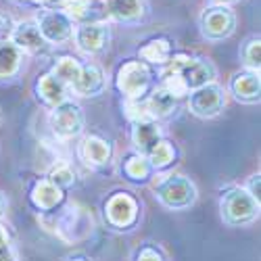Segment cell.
<instances>
[{
    "instance_id": "obj_33",
    "label": "cell",
    "mask_w": 261,
    "mask_h": 261,
    "mask_svg": "<svg viewBox=\"0 0 261 261\" xmlns=\"http://www.w3.org/2000/svg\"><path fill=\"white\" fill-rule=\"evenodd\" d=\"M65 261H92L88 255H84V253H73V255H69Z\"/></svg>"
},
{
    "instance_id": "obj_1",
    "label": "cell",
    "mask_w": 261,
    "mask_h": 261,
    "mask_svg": "<svg viewBox=\"0 0 261 261\" xmlns=\"http://www.w3.org/2000/svg\"><path fill=\"white\" fill-rule=\"evenodd\" d=\"M155 199L169 211H186L199 199V190L188 176L178 171H169L157 176L153 182Z\"/></svg>"
},
{
    "instance_id": "obj_13",
    "label": "cell",
    "mask_w": 261,
    "mask_h": 261,
    "mask_svg": "<svg viewBox=\"0 0 261 261\" xmlns=\"http://www.w3.org/2000/svg\"><path fill=\"white\" fill-rule=\"evenodd\" d=\"M77 155L86 165L105 167V165L111 163L113 144H111V140H107L98 134H88V136L82 138V142L77 146Z\"/></svg>"
},
{
    "instance_id": "obj_11",
    "label": "cell",
    "mask_w": 261,
    "mask_h": 261,
    "mask_svg": "<svg viewBox=\"0 0 261 261\" xmlns=\"http://www.w3.org/2000/svg\"><path fill=\"white\" fill-rule=\"evenodd\" d=\"M148 11V0H105L107 19L121 25H140Z\"/></svg>"
},
{
    "instance_id": "obj_17",
    "label": "cell",
    "mask_w": 261,
    "mask_h": 261,
    "mask_svg": "<svg viewBox=\"0 0 261 261\" xmlns=\"http://www.w3.org/2000/svg\"><path fill=\"white\" fill-rule=\"evenodd\" d=\"M63 197H65V192L55 186L50 180L46 178H40L32 184L30 188V201L32 205L38 209V211H55L61 203H63Z\"/></svg>"
},
{
    "instance_id": "obj_31",
    "label": "cell",
    "mask_w": 261,
    "mask_h": 261,
    "mask_svg": "<svg viewBox=\"0 0 261 261\" xmlns=\"http://www.w3.org/2000/svg\"><path fill=\"white\" fill-rule=\"evenodd\" d=\"M243 188L251 194L255 201L261 203V176H259V173H253V176H249V180H247V184Z\"/></svg>"
},
{
    "instance_id": "obj_21",
    "label": "cell",
    "mask_w": 261,
    "mask_h": 261,
    "mask_svg": "<svg viewBox=\"0 0 261 261\" xmlns=\"http://www.w3.org/2000/svg\"><path fill=\"white\" fill-rule=\"evenodd\" d=\"M178 98H173L169 92H165L163 88H153L146 94V109H148V115L150 119H165L169 115H173V111L178 109Z\"/></svg>"
},
{
    "instance_id": "obj_10",
    "label": "cell",
    "mask_w": 261,
    "mask_h": 261,
    "mask_svg": "<svg viewBox=\"0 0 261 261\" xmlns=\"http://www.w3.org/2000/svg\"><path fill=\"white\" fill-rule=\"evenodd\" d=\"M36 25L46 44H63L73 36V19L61 9H42L36 19Z\"/></svg>"
},
{
    "instance_id": "obj_5",
    "label": "cell",
    "mask_w": 261,
    "mask_h": 261,
    "mask_svg": "<svg viewBox=\"0 0 261 261\" xmlns=\"http://www.w3.org/2000/svg\"><path fill=\"white\" fill-rule=\"evenodd\" d=\"M238 25L236 13L230 7H213L207 5L199 17V30L207 42H224L228 40Z\"/></svg>"
},
{
    "instance_id": "obj_25",
    "label": "cell",
    "mask_w": 261,
    "mask_h": 261,
    "mask_svg": "<svg viewBox=\"0 0 261 261\" xmlns=\"http://www.w3.org/2000/svg\"><path fill=\"white\" fill-rule=\"evenodd\" d=\"M238 55H241V63L245 65V69L259 73V67H261V38L257 34L245 38Z\"/></svg>"
},
{
    "instance_id": "obj_3",
    "label": "cell",
    "mask_w": 261,
    "mask_h": 261,
    "mask_svg": "<svg viewBox=\"0 0 261 261\" xmlns=\"http://www.w3.org/2000/svg\"><path fill=\"white\" fill-rule=\"evenodd\" d=\"M165 69L178 73V77L182 80V84L186 86V90L192 92L201 88V86H207L211 82H215V65L205 59V57H194V55H186V53H178L171 55L169 61L163 65Z\"/></svg>"
},
{
    "instance_id": "obj_27",
    "label": "cell",
    "mask_w": 261,
    "mask_h": 261,
    "mask_svg": "<svg viewBox=\"0 0 261 261\" xmlns=\"http://www.w3.org/2000/svg\"><path fill=\"white\" fill-rule=\"evenodd\" d=\"M61 11H65L73 23H84V21H92V13H94V0H63Z\"/></svg>"
},
{
    "instance_id": "obj_4",
    "label": "cell",
    "mask_w": 261,
    "mask_h": 261,
    "mask_svg": "<svg viewBox=\"0 0 261 261\" xmlns=\"http://www.w3.org/2000/svg\"><path fill=\"white\" fill-rule=\"evenodd\" d=\"M153 69L142 61H125L115 73V86L125 100L146 98L153 90Z\"/></svg>"
},
{
    "instance_id": "obj_28",
    "label": "cell",
    "mask_w": 261,
    "mask_h": 261,
    "mask_svg": "<svg viewBox=\"0 0 261 261\" xmlns=\"http://www.w3.org/2000/svg\"><path fill=\"white\" fill-rule=\"evenodd\" d=\"M125 117L129 121H144L150 119L148 109H146V98H138V100H125Z\"/></svg>"
},
{
    "instance_id": "obj_18",
    "label": "cell",
    "mask_w": 261,
    "mask_h": 261,
    "mask_svg": "<svg viewBox=\"0 0 261 261\" xmlns=\"http://www.w3.org/2000/svg\"><path fill=\"white\" fill-rule=\"evenodd\" d=\"M69 88L65 86L55 73H44V75H40V80L36 82V94L38 98L44 102L46 107H57L65 100H69Z\"/></svg>"
},
{
    "instance_id": "obj_15",
    "label": "cell",
    "mask_w": 261,
    "mask_h": 261,
    "mask_svg": "<svg viewBox=\"0 0 261 261\" xmlns=\"http://www.w3.org/2000/svg\"><path fill=\"white\" fill-rule=\"evenodd\" d=\"M129 138H132L134 153H140V155L146 157L150 150L163 140V129H161L159 121H155V119L134 121L132 123V132H129Z\"/></svg>"
},
{
    "instance_id": "obj_32",
    "label": "cell",
    "mask_w": 261,
    "mask_h": 261,
    "mask_svg": "<svg viewBox=\"0 0 261 261\" xmlns=\"http://www.w3.org/2000/svg\"><path fill=\"white\" fill-rule=\"evenodd\" d=\"M209 5H213V7H234V5H238L241 0H207Z\"/></svg>"
},
{
    "instance_id": "obj_22",
    "label": "cell",
    "mask_w": 261,
    "mask_h": 261,
    "mask_svg": "<svg viewBox=\"0 0 261 261\" xmlns=\"http://www.w3.org/2000/svg\"><path fill=\"white\" fill-rule=\"evenodd\" d=\"M23 65V53L13 42L0 40V80H11L19 73Z\"/></svg>"
},
{
    "instance_id": "obj_8",
    "label": "cell",
    "mask_w": 261,
    "mask_h": 261,
    "mask_svg": "<svg viewBox=\"0 0 261 261\" xmlns=\"http://www.w3.org/2000/svg\"><path fill=\"white\" fill-rule=\"evenodd\" d=\"M71 38L80 53L96 57L109 48L111 25H109V21H84V23H75Z\"/></svg>"
},
{
    "instance_id": "obj_19",
    "label": "cell",
    "mask_w": 261,
    "mask_h": 261,
    "mask_svg": "<svg viewBox=\"0 0 261 261\" xmlns=\"http://www.w3.org/2000/svg\"><path fill=\"white\" fill-rule=\"evenodd\" d=\"M173 55V44L171 40L165 36H157V38H150L148 42L138 48V61L146 63L148 67H163V65L169 61V57Z\"/></svg>"
},
{
    "instance_id": "obj_34",
    "label": "cell",
    "mask_w": 261,
    "mask_h": 261,
    "mask_svg": "<svg viewBox=\"0 0 261 261\" xmlns=\"http://www.w3.org/2000/svg\"><path fill=\"white\" fill-rule=\"evenodd\" d=\"M5 213H7V199H5V194L0 192V220L5 217Z\"/></svg>"
},
{
    "instance_id": "obj_20",
    "label": "cell",
    "mask_w": 261,
    "mask_h": 261,
    "mask_svg": "<svg viewBox=\"0 0 261 261\" xmlns=\"http://www.w3.org/2000/svg\"><path fill=\"white\" fill-rule=\"evenodd\" d=\"M121 173H123V178L127 182H132V184H144L150 180V176H153V167H150L148 159L140 153H129L123 157L121 161Z\"/></svg>"
},
{
    "instance_id": "obj_26",
    "label": "cell",
    "mask_w": 261,
    "mask_h": 261,
    "mask_svg": "<svg viewBox=\"0 0 261 261\" xmlns=\"http://www.w3.org/2000/svg\"><path fill=\"white\" fill-rule=\"evenodd\" d=\"M46 180H50L55 186H59V188L65 192L67 188L75 186L77 173H75V169L71 167V163H67V161H57V163L48 169Z\"/></svg>"
},
{
    "instance_id": "obj_29",
    "label": "cell",
    "mask_w": 261,
    "mask_h": 261,
    "mask_svg": "<svg viewBox=\"0 0 261 261\" xmlns=\"http://www.w3.org/2000/svg\"><path fill=\"white\" fill-rule=\"evenodd\" d=\"M134 261H165V257H163V253H161L157 247L144 245V247H140V249L136 251Z\"/></svg>"
},
{
    "instance_id": "obj_7",
    "label": "cell",
    "mask_w": 261,
    "mask_h": 261,
    "mask_svg": "<svg viewBox=\"0 0 261 261\" xmlns=\"http://www.w3.org/2000/svg\"><path fill=\"white\" fill-rule=\"evenodd\" d=\"M226 109V90L217 82L188 92V111L199 119H213Z\"/></svg>"
},
{
    "instance_id": "obj_2",
    "label": "cell",
    "mask_w": 261,
    "mask_h": 261,
    "mask_svg": "<svg viewBox=\"0 0 261 261\" xmlns=\"http://www.w3.org/2000/svg\"><path fill=\"white\" fill-rule=\"evenodd\" d=\"M261 203L255 201L251 194L241 188V186H232L226 192H222L220 197V215L222 222L230 228H243L253 224L259 217Z\"/></svg>"
},
{
    "instance_id": "obj_30",
    "label": "cell",
    "mask_w": 261,
    "mask_h": 261,
    "mask_svg": "<svg viewBox=\"0 0 261 261\" xmlns=\"http://www.w3.org/2000/svg\"><path fill=\"white\" fill-rule=\"evenodd\" d=\"M0 261H13V247L7 228L0 224Z\"/></svg>"
},
{
    "instance_id": "obj_9",
    "label": "cell",
    "mask_w": 261,
    "mask_h": 261,
    "mask_svg": "<svg viewBox=\"0 0 261 261\" xmlns=\"http://www.w3.org/2000/svg\"><path fill=\"white\" fill-rule=\"evenodd\" d=\"M140 217V205L129 192H115L105 203V220L115 230H129Z\"/></svg>"
},
{
    "instance_id": "obj_23",
    "label": "cell",
    "mask_w": 261,
    "mask_h": 261,
    "mask_svg": "<svg viewBox=\"0 0 261 261\" xmlns=\"http://www.w3.org/2000/svg\"><path fill=\"white\" fill-rule=\"evenodd\" d=\"M176 157H178V150H176V146H173V142H169L167 138H163V140L146 155V159H148L150 167H153V171H165L167 167L173 165Z\"/></svg>"
},
{
    "instance_id": "obj_6",
    "label": "cell",
    "mask_w": 261,
    "mask_h": 261,
    "mask_svg": "<svg viewBox=\"0 0 261 261\" xmlns=\"http://www.w3.org/2000/svg\"><path fill=\"white\" fill-rule=\"evenodd\" d=\"M48 123H50L53 134L59 140H71L84 132L86 117H84L82 107L69 98V100H65L50 109Z\"/></svg>"
},
{
    "instance_id": "obj_14",
    "label": "cell",
    "mask_w": 261,
    "mask_h": 261,
    "mask_svg": "<svg viewBox=\"0 0 261 261\" xmlns=\"http://www.w3.org/2000/svg\"><path fill=\"white\" fill-rule=\"evenodd\" d=\"M105 90H107V75L100 65H96V63L82 65V71H80L75 84L71 86V92H75L77 96H84V98H94V96H100Z\"/></svg>"
},
{
    "instance_id": "obj_36",
    "label": "cell",
    "mask_w": 261,
    "mask_h": 261,
    "mask_svg": "<svg viewBox=\"0 0 261 261\" xmlns=\"http://www.w3.org/2000/svg\"><path fill=\"white\" fill-rule=\"evenodd\" d=\"M17 3H38V0H17Z\"/></svg>"
},
{
    "instance_id": "obj_24",
    "label": "cell",
    "mask_w": 261,
    "mask_h": 261,
    "mask_svg": "<svg viewBox=\"0 0 261 261\" xmlns=\"http://www.w3.org/2000/svg\"><path fill=\"white\" fill-rule=\"evenodd\" d=\"M82 65H84V63H80L75 57L65 55V57L57 59V63L53 65L50 73H55V75L71 90V86L75 84V80H77V75H80V71H82Z\"/></svg>"
},
{
    "instance_id": "obj_12",
    "label": "cell",
    "mask_w": 261,
    "mask_h": 261,
    "mask_svg": "<svg viewBox=\"0 0 261 261\" xmlns=\"http://www.w3.org/2000/svg\"><path fill=\"white\" fill-rule=\"evenodd\" d=\"M228 92L243 105H257L261 100V80L257 71H236L228 82Z\"/></svg>"
},
{
    "instance_id": "obj_35",
    "label": "cell",
    "mask_w": 261,
    "mask_h": 261,
    "mask_svg": "<svg viewBox=\"0 0 261 261\" xmlns=\"http://www.w3.org/2000/svg\"><path fill=\"white\" fill-rule=\"evenodd\" d=\"M5 21H7V17L0 15V34H3V23H5Z\"/></svg>"
},
{
    "instance_id": "obj_16",
    "label": "cell",
    "mask_w": 261,
    "mask_h": 261,
    "mask_svg": "<svg viewBox=\"0 0 261 261\" xmlns=\"http://www.w3.org/2000/svg\"><path fill=\"white\" fill-rule=\"evenodd\" d=\"M9 42H13V44L21 50V53H38L46 46L44 38H42L36 21L32 19H25V21H17V23L13 25L11 34H9Z\"/></svg>"
}]
</instances>
